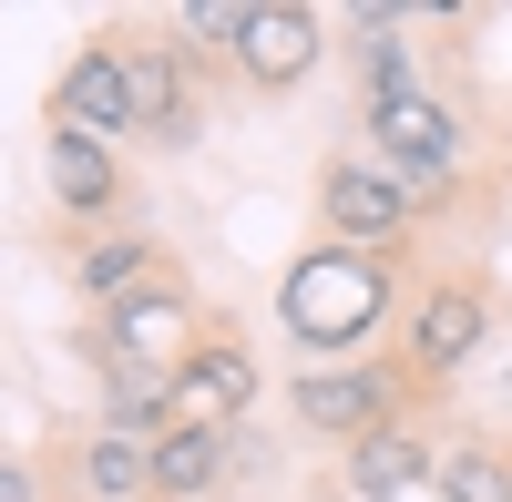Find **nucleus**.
I'll return each mask as SVG.
<instances>
[{"label": "nucleus", "mask_w": 512, "mask_h": 502, "mask_svg": "<svg viewBox=\"0 0 512 502\" xmlns=\"http://www.w3.org/2000/svg\"><path fill=\"white\" fill-rule=\"evenodd\" d=\"M410 390L420 380L390 359H318V369H297V421L328 441H369V431L410 421Z\"/></svg>", "instance_id": "20e7f679"}, {"label": "nucleus", "mask_w": 512, "mask_h": 502, "mask_svg": "<svg viewBox=\"0 0 512 502\" xmlns=\"http://www.w3.org/2000/svg\"><path fill=\"white\" fill-rule=\"evenodd\" d=\"M0 502H41V482H31V462H11V451H0Z\"/></svg>", "instance_id": "a211bd4d"}, {"label": "nucleus", "mask_w": 512, "mask_h": 502, "mask_svg": "<svg viewBox=\"0 0 512 502\" xmlns=\"http://www.w3.org/2000/svg\"><path fill=\"white\" fill-rule=\"evenodd\" d=\"M400 308V257H369V246H297L287 277H277V328L308 359H359V339H379Z\"/></svg>", "instance_id": "f257e3e1"}, {"label": "nucleus", "mask_w": 512, "mask_h": 502, "mask_svg": "<svg viewBox=\"0 0 512 502\" xmlns=\"http://www.w3.org/2000/svg\"><path fill=\"white\" fill-rule=\"evenodd\" d=\"M256 410V349L236 328H205L175 349V400H164V431H236Z\"/></svg>", "instance_id": "423d86ee"}, {"label": "nucleus", "mask_w": 512, "mask_h": 502, "mask_svg": "<svg viewBox=\"0 0 512 502\" xmlns=\"http://www.w3.org/2000/svg\"><path fill=\"white\" fill-rule=\"evenodd\" d=\"M52 123H72V134H93V144H134V52L103 31V41H82V52L62 62L52 82Z\"/></svg>", "instance_id": "0eeeda50"}, {"label": "nucleus", "mask_w": 512, "mask_h": 502, "mask_svg": "<svg viewBox=\"0 0 512 502\" xmlns=\"http://www.w3.org/2000/svg\"><path fill=\"white\" fill-rule=\"evenodd\" d=\"M369 154L390 164L410 195H431L461 175V154H472V123H461L441 93H400V103H369Z\"/></svg>", "instance_id": "39448f33"}, {"label": "nucleus", "mask_w": 512, "mask_h": 502, "mask_svg": "<svg viewBox=\"0 0 512 502\" xmlns=\"http://www.w3.org/2000/svg\"><path fill=\"white\" fill-rule=\"evenodd\" d=\"M134 52V144H195V103H185V52L164 41H123Z\"/></svg>", "instance_id": "ddd939ff"}, {"label": "nucleus", "mask_w": 512, "mask_h": 502, "mask_svg": "<svg viewBox=\"0 0 512 502\" xmlns=\"http://www.w3.org/2000/svg\"><path fill=\"white\" fill-rule=\"evenodd\" d=\"M431 462H441V441L420 431V421H390V431L349 441V462H338V482H349V502H410L420 482H431Z\"/></svg>", "instance_id": "9b49d317"}, {"label": "nucleus", "mask_w": 512, "mask_h": 502, "mask_svg": "<svg viewBox=\"0 0 512 502\" xmlns=\"http://www.w3.org/2000/svg\"><path fill=\"white\" fill-rule=\"evenodd\" d=\"M246 11H256V0H185V41H195V52H226V62H236Z\"/></svg>", "instance_id": "f3484780"}, {"label": "nucleus", "mask_w": 512, "mask_h": 502, "mask_svg": "<svg viewBox=\"0 0 512 502\" xmlns=\"http://www.w3.org/2000/svg\"><path fill=\"white\" fill-rule=\"evenodd\" d=\"M72 502H154V431H113L93 421L72 441Z\"/></svg>", "instance_id": "f8f14e48"}, {"label": "nucleus", "mask_w": 512, "mask_h": 502, "mask_svg": "<svg viewBox=\"0 0 512 502\" xmlns=\"http://www.w3.org/2000/svg\"><path fill=\"white\" fill-rule=\"evenodd\" d=\"M318 62H328V11H308V0H256L246 11V41H236L246 93H297Z\"/></svg>", "instance_id": "6e6552de"}, {"label": "nucleus", "mask_w": 512, "mask_h": 502, "mask_svg": "<svg viewBox=\"0 0 512 502\" xmlns=\"http://www.w3.org/2000/svg\"><path fill=\"white\" fill-rule=\"evenodd\" d=\"M72 277L93 287L103 318H113V308H154V298H195L185 267L164 257L154 236H82V267H72Z\"/></svg>", "instance_id": "9d476101"}, {"label": "nucleus", "mask_w": 512, "mask_h": 502, "mask_svg": "<svg viewBox=\"0 0 512 502\" xmlns=\"http://www.w3.org/2000/svg\"><path fill=\"white\" fill-rule=\"evenodd\" d=\"M349 62H359V93H369V103H400V93H420V82H410L400 11H359V21H349Z\"/></svg>", "instance_id": "dca6fc26"}, {"label": "nucleus", "mask_w": 512, "mask_h": 502, "mask_svg": "<svg viewBox=\"0 0 512 502\" xmlns=\"http://www.w3.org/2000/svg\"><path fill=\"white\" fill-rule=\"evenodd\" d=\"M246 431H154V502H205L236 472Z\"/></svg>", "instance_id": "4468645a"}, {"label": "nucleus", "mask_w": 512, "mask_h": 502, "mask_svg": "<svg viewBox=\"0 0 512 502\" xmlns=\"http://www.w3.org/2000/svg\"><path fill=\"white\" fill-rule=\"evenodd\" d=\"M41 185H52V205L72 226H93V236H113V216H123V154L113 144H93V134H72V123H41Z\"/></svg>", "instance_id": "1a4fd4ad"}, {"label": "nucleus", "mask_w": 512, "mask_h": 502, "mask_svg": "<svg viewBox=\"0 0 512 502\" xmlns=\"http://www.w3.org/2000/svg\"><path fill=\"white\" fill-rule=\"evenodd\" d=\"M431 492H441V502H512V441H482V431L441 441Z\"/></svg>", "instance_id": "2eb2a0df"}, {"label": "nucleus", "mask_w": 512, "mask_h": 502, "mask_svg": "<svg viewBox=\"0 0 512 502\" xmlns=\"http://www.w3.org/2000/svg\"><path fill=\"white\" fill-rule=\"evenodd\" d=\"M318 226H328L338 246L400 257V246H410V226H420V195H410L379 154H328V164H318Z\"/></svg>", "instance_id": "f03ea898"}, {"label": "nucleus", "mask_w": 512, "mask_h": 502, "mask_svg": "<svg viewBox=\"0 0 512 502\" xmlns=\"http://www.w3.org/2000/svg\"><path fill=\"white\" fill-rule=\"evenodd\" d=\"M482 339H492V287L482 277H431L410 298V318H400V369L420 390H441V380H461L482 359Z\"/></svg>", "instance_id": "7ed1b4c3"}]
</instances>
